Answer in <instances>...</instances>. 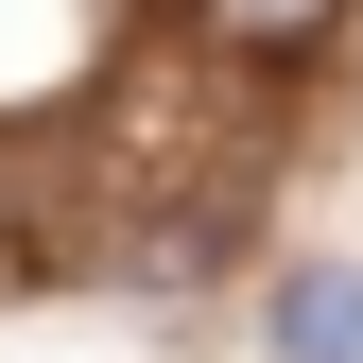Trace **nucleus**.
<instances>
[{"mask_svg": "<svg viewBox=\"0 0 363 363\" xmlns=\"http://www.w3.org/2000/svg\"><path fill=\"white\" fill-rule=\"evenodd\" d=\"M277 346H294V363H363V277H346V259L277 277Z\"/></svg>", "mask_w": 363, "mask_h": 363, "instance_id": "f257e3e1", "label": "nucleus"}, {"mask_svg": "<svg viewBox=\"0 0 363 363\" xmlns=\"http://www.w3.org/2000/svg\"><path fill=\"white\" fill-rule=\"evenodd\" d=\"M191 18H208V35H242V52H311L346 0H191Z\"/></svg>", "mask_w": 363, "mask_h": 363, "instance_id": "f03ea898", "label": "nucleus"}]
</instances>
